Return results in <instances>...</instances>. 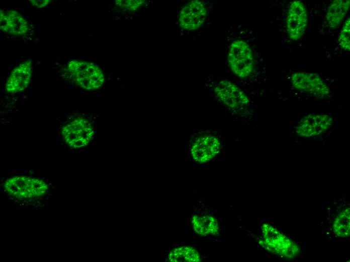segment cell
<instances>
[{"instance_id":"1","label":"cell","mask_w":350,"mask_h":262,"mask_svg":"<svg viewBox=\"0 0 350 262\" xmlns=\"http://www.w3.org/2000/svg\"><path fill=\"white\" fill-rule=\"evenodd\" d=\"M222 146V135L219 131L201 129L190 138V154L195 162L206 163L219 154Z\"/></svg>"},{"instance_id":"2","label":"cell","mask_w":350,"mask_h":262,"mask_svg":"<svg viewBox=\"0 0 350 262\" xmlns=\"http://www.w3.org/2000/svg\"><path fill=\"white\" fill-rule=\"evenodd\" d=\"M67 70L74 83L84 89L96 90L104 84L103 72L93 63L72 60L68 63Z\"/></svg>"},{"instance_id":"3","label":"cell","mask_w":350,"mask_h":262,"mask_svg":"<svg viewBox=\"0 0 350 262\" xmlns=\"http://www.w3.org/2000/svg\"><path fill=\"white\" fill-rule=\"evenodd\" d=\"M7 192L20 200L37 198L44 194L49 186L44 181L37 178L25 176H14L5 182Z\"/></svg>"},{"instance_id":"4","label":"cell","mask_w":350,"mask_h":262,"mask_svg":"<svg viewBox=\"0 0 350 262\" xmlns=\"http://www.w3.org/2000/svg\"><path fill=\"white\" fill-rule=\"evenodd\" d=\"M228 60L232 72L239 78H246L253 71L252 51L249 45L242 40H236L231 45Z\"/></svg>"},{"instance_id":"5","label":"cell","mask_w":350,"mask_h":262,"mask_svg":"<svg viewBox=\"0 0 350 262\" xmlns=\"http://www.w3.org/2000/svg\"><path fill=\"white\" fill-rule=\"evenodd\" d=\"M61 134L69 146L79 148L89 144L94 136L95 130L90 121L78 117L64 125Z\"/></svg>"},{"instance_id":"6","label":"cell","mask_w":350,"mask_h":262,"mask_svg":"<svg viewBox=\"0 0 350 262\" xmlns=\"http://www.w3.org/2000/svg\"><path fill=\"white\" fill-rule=\"evenodd\" d=\"M214 91L219 101L233 111L239 112L249 103L245 93L229 80L219 81L215 86Z\"/></svg>"},{"instance_id":"7","label":"cell","mask_w":350,"mask_h":262,"mask_svg":"<svg viewBox=\"0 0 350 262\" xmlns=\"http://www.w3.org/2000/svg\"><path fill=\"white\" fill-rule=\"evenodd\" d=\"M291 83L295 89L316 98L324 99L330 93L329 86L315 73L295 72L291 76Z\"/></svg>"},{"instance_id":"8","label":"cell","mask_w":350,"mask_h":262,"mask_svg":"<svg viewBox=\"0 0 350 262\" xmlns=\"http://www.w3.org/2000/svg\"><path fill=\"white\" fill-rule=\"evenodd\" d=\"M308 23L306 8L300 1L291 3L286 18V30L290 39L297 41L305 34Z\"/></svg>"},{"instance_id":"9","label":"cell","mask_w":350,"mask_h":262,"mask_svg":"<svg viewBox=\"0 0 350 262\" xmlns=\"http://www.w3.org/2000/svg\"><path fill=\"white\" fill-rule=\"evenodd\" d=\"M332 116L326 113H311L302 117L296 127V134L303 138L318 136L332 125Z\"/></svg>"},{"instance_id":"10","label":"cell","mask_w":350,"mask_h":262,"mask_svg":"<svg viewBox=\"0 0 350 262\" xmlns=\"http://www.w3.org/2000/svg\"><path fill=\"white\" fill-rule=\"evenodd\" d=\"M204 4L200 1H194L183 8L179 15L181 27L186 30H192L200 27L204 22L206 17Z\"/></svg>"},{"instance_id":"11","label":"cell","mask_w":350,"mask_h":262,"mask_svg":"<svg viewBox=\"0 0 350 262\" xmlns=\"http://www.w3.org/2000/svg\"><path fill=\"white\" fill-rule=\"evenodd\" d=\"M32 74L31 60H27L16 67L11 73L6 84V90L9 93H17L24 90L29 85Z\"/></svg>"},{"instance_id":"12","label":"cell","mask_w":350,"mask_h":262,"mask_svg":"<svg viewBox=\"0 0 350 262\" xmlns=\"http://www.w3.org/2000/svg\"><path fill=\"white\" fill-rule=\"evenodd\" d=\"M0 28L4 32L16 36L25 35L29 29L26 20L14 10L1 11Z\"/></svg>"},{"instance_id":"13","label":"cell","mask_w":350,"mask_h":262,"mask_svg":"<svg viewBox=\"0 0 350 262\" xmlns=\"http://www.w3.org/2000/svg\"><path fill=\"white\" fill-rule=\"evenodd\" d=\"M333 236L344 238L349 235V207L342 204V208H336L332 215V220L328 224Z\"/></svg>"},{"instance_id":"14","label":"cell","mask_w":350,"mask_h":262,"mask_svg":"<svg viewBox=\"0 0 350 262\" xmlns=\"http://www.w3.org/2000/svg\"><path fill=\"white\" fill-rule=\"evenodd\" d=\"M349 0H335L329 5L325 20L327 25L332 29L339 27L349 8Z\"/></svg>"},{"instance_id":"15","label":"cell","mask_w":350,"mask_h":262,"mask_svg":"<svg viewBox=\"0 0 350 262\" xmlns=\"http://www.w3.org/2000/svg\"><path fill=\"white\" fill-rule=\"evenodd\" d=\"M191 224L194 231L200 235H215L218 232V221L211 216H193L191 219Z\"/></svg>"},{"instance_id":"16","label":"cell","mask_w":350,"mask_h":262,"mask_svg":"<svg viewBox=\"0 0 350 262\" xmlns=\"http://www.w3.org/2000/svg\"><path fill=\"white\" fill-rule=\"evenodd\" d=\"M169 261H199L200 257L198 251L190 246H181L173 249L168 254Z\"/></svg>"},{"instance_id":"17","label":"cell","mask_w":350,"mask_h":262,"mask_svg":"<svg viewBox=\"0 0 350 262\" xmlns=\"http://www.w3.org/2000/svg\"><path fill=\"white\" fill-rule=\"evenodd\" d=\"M338 43L340 47L345 51L350 50V19L348 18L340 31L338 36Z\"/></svg>"},{"instance_id":"18","label":"cell","mask_w":350,"mask_h":262,"mask_svg":"<svg viewBox=\"0 0 350 262\" xmlns=\"http://www.w3.org/2000/svg\"><path fill=\"white\" fill-rule=\"evenodd\" d=\"M144 1H117L116 3L122 9L129 11L137 10L144 4Z\"/></svg>"},{"instance_id":"19","label":"cell","mask_w":350,"mask_h":262,"mask_svg":"<svg viewBox=\"0 0 350 262\" xmlns=\"http://www.w3.org/2000/svg\"><path fill=\"white\" fill-rule=\"evenodd\" d=\"M30 2L33 7L38 8H42L47 6L51 1L50 0H32L30 1Z\"/></svg>"}]
</instances>
